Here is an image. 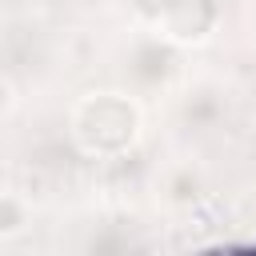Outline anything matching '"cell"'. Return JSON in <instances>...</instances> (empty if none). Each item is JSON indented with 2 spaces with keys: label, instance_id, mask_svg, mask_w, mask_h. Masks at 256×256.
<instances>
[{
  "label": "cell",
  "instance_id": "obj_1",
  "mask_svg": "<svg viewBox=\"0 0 256 256\" xmlns=\"http://www.w3.org/2000/svg\"><path fill=\"white\" fill-rule=\"evenodd\" d=\"M24 228V208L16 200H0V236H12Z\"/></svg>",
  "mask_w": 256,
  "mask_h": 256
}]
</instances>
